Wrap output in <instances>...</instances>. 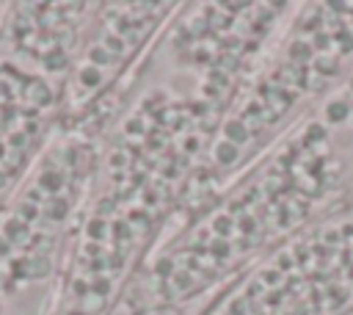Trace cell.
I'll list each match as a JSON object with an SVG mask.
<instances>
[{"mask_svg": "<svg viewBox=\"0 0 353 315\" xmlns=\"http://www.w3.org/2000/svg\"><path fill=\"white\" fill-rule=\"evenodd\" d=\"M348 196H353V72L205 213L158 243L119 307L130 315H166L213 299Z\"/></svg>", "mask_w": 353, "mask_h": 315, "instance_id": "obj_2", "label": "cell"}, {"mask_svg": "<svg viewBox=\"0 0 353 315\" xmlns=\"http://www.w3.org/2000/svg\"><path fill=\"white\" fill-rule=\"evenodd\" d=\"M293 3H191L121 88L66 255L56 315H113L174 227L237 88Z\"/></svg>", "mask_w": 353, "mask_h": 315, "instance_id": "obj_1", "label": "cell"}, {"mask_svg": "<svg viewBox=\"0 0 353 315\" xmlns=\"http://www.w3.org/2000/svg\"><path fill=\"white\" fill-rule=\"evenodd\" d=\"M196 315H353V196L248 265Z\"/></svg>", "mask_w": 353, "mask_h": 315, "instance_id": "obj_4", "label": "cell"}, {"mask_svg": "<svg viewBox=\"0 0 353 315\" xmlns=\"http://www.w3.org/2000/svg\"><path fill=\"white\" fill-rule=\"evenodd\" d=\"M353 72V3H307L237 88L174 230L201 216L257 158Z\"/></svg>", "mask_w": 353, "mask_h": 315, "instance_id": "obj_3", "label": "cell"}, {"mask_svg": "<svg viewBox=\"0 0 353 315\" xmlns=\"http://www.w3.org/2000/svg\"><path fill=\"white\" fill-rule=\"evenodd\" d=\"M176 11L180 3H116L94 14L64 88L69 122H83L86 114L119 97V80H127L138 56L155 44Z\"/></svg>", "mask_w": 353, "mask_h": 315, "instance_id": "obj_5", "label": "cell"}]
</instances>
